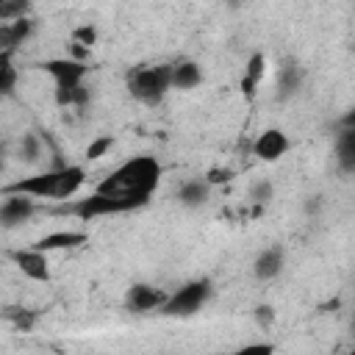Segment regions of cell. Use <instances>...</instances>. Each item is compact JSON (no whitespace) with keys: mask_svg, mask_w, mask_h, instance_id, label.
<instances>
[{"mask_svg":"<svg viewBox=\"0 0 355 355\" xmlns=\"http://www.w3.org/2000/svg\"><path fill=\"white\" fill-rule=\"evenodd\" d=\"M161 175H164V169H161L158 158H153V155H133V158L122 161L116 169H111L94 186V191L116 197V200H125V202L141 208V205H147V200L158 189Z\"/></svg>","mask_w":355,"mask_h":355,"instance_id":"6da1fadb","label":"cell"},{"mask_svg":"<svg viewBox=\"0 0 355 355\" xmlns=\"http://www.w3.org/2000/svg\"><path fill=\"white\" fill-rule=\"evenodd\" d=\"M86 183V169L80 164L55 166L47 172H36L3 186V194H25L31 200H72Z\"/></svg>","mask_w":355,"mask_h":355,"instance_id":"7a4b0ae2","label":"cell"},{"mask_svg":"<svg viewBox=\"0 0 355 355\" xmlns=\"http://www.w3.org/2000/svg\"><path fill=\"white\" fill-rule=\"evenodd\" d=\"M44 72L55 80V103L58 105H75L86 100L83 78L89 75V67L78 58H50L42 64Z\"/></svg>","mask_w":355,"mask_h":355,"instance_id":"3957f363","label":"cell"},{"mask_svg":"<svg viewBox=\"0 0 355 355\" xmlns=\"http://www.w3.org/2000/svg\"><path fill=\"white\" fill-rule=\"evenodd\" d=\"M130 94L147 105L161 103V97L172 89V67L158 64V67H141L130 75Z\"/></svg>","mask_w":355,"mask_h":355,"instance_id":"277c9868","label":"cell"},{"mask_svg":"<svg viewBox=\"0 0 355 355\" xmlns=\"http://www.w3.org/2000/svg\"><path fill=\"white\" fill-rule=\"evenodd\" d=\"M67 214H75L78 219L89 222V219H97V216H114V214H128V211H136V205L125 202V200H116V197H108V194H97L92 191L89 197H80L69 205H64Z\"/></svg>","mask_w":355,"mask_h":355,"instance_id":"5b68a950","label":"cell"},{"mask_svg":"<svg viewBox=\"0 0 355 355\" xmlns=\"http://www.w3.org/2000/svg\"><path fill=\"white\" fill-rule=\"evenodd\" d=\"M208 294H211L208 280H191V283H186V286H180L178 291L169 294L161 313H166V316H191L205 305Z\"/></svg>","mask_w":355,"mask_h":355,"instance_id":"8992f818","label":"cell"},{"mask_svg":"<svg viewBox=\"0 0 355 355\" xmlns=\"http://www.w3.org/2000/svg\"><path fill=\"white\" fill-rule=\"evenodd\" d=\"M11 261L17 263V269L22 272V277L33 280V283H50V258L47 252L28 247V250H14Z\"/></svg>","mask_w":355,"mask_h":355,"instance_id":"52a82bcc","label":"cell"},{"mask_svg":"<svg viewBox=\"0 0 355 355\" xmlns=\"http://www.w3.org/2000/svg\"><path fill=\"white\" fill-rule=\"evenodd\" d=\"M288 147H291V141H288V136H286L280 128H266V130H261L258 139L252 141V155H255L258 161L275 164V161H280V158L288 153Z\"/></svg>","mask_w":355,"mask_h":355,"instance_id":"ba28073f","label":"cell"},{"mask_svg":"<svg viewBox=\"0 0 355 355\" xmlns=\"http://www.w3.org/2000/svg\"><path fill=\"white\" fill-rule=\"evenodd\" d=\"M86 241H89V233L83 230H53V233H44L33 247L42 252H53V250H72Z\"/></svg>","mask_w":355,"mask_h":355,"instance_id":"9c48e42d","label":"cell"},{"mask_svg":"<svg viewBox=\"0 0 355 355\" xmlns=\"http://www.w3.org/2000/svg\"><path fill=\"white\" fill-rule=\"evenodd\" d=\"M166 300H169L166 291L153 288V286H141V283L128 291V305L133 311H164Z\"/></svg>","mask_w":355,"mask_h":355,"instance_id":"30bf717a","label":"cell"},{"mask_svg":"<svg viewBox=\"0 0 355 355\" xmlns=\"http://www.w3.org/2000/svg\"><path fill=\"white\" fill-rule=\"evenodd\" d=\"M33 211H36V200H31V197H25V194H3L0 216H3V222H6V225L25 222Z\"/></svg>","mask_w":355,"mask_h":355,"instance_id":"8fae6325","label":"cell"},{"mask_svg":"<svg viewBox=\"0 0 355 355\" xmlns=\"http://www.w3.org/2000/svg\"><path fill=\"white\" fill-rule=\"evenodd\" d=\"M283 272V250L280 247H269L255 258V277L258 280H272Z\"/></svg>","mask_w":355,"mask_h":355,"instance_id":"7c38bea8","label":"cell"},{"mask_svg":"<svg viewBox=\"0 0 355 355\" xmlns=\"http://www.w3.org/2000/svg\"><path fill=\"white\" fill-rule=\"evenodd\" d=\"M202 80V72L194 61H180V64H172V89H194L197 83Z\"/></svg>","mask_w":355,"mask_h":355,"instance_id":"4fadbf2b","label":"cell"},{"mask_svg":"<svg viewBox=\"0 0 355 355\" xmlns=\"http://www.w3.org/2000/svg\"><path fill=\"white\" fill-rule=\"evenodd\" d=\"M336 158L344 172H355V130H341L336 136Z\"/></svg>","mask_w":355,"mask_h":355,"instance_id":"5bb4252c","label":"cell"},{"mask_svg":"<svg viewBox=\"0 0 355 355\" xmlns=\"http://www.w3.org/2000/svg\"><path fill=\"white\" fill-rule=\"evenodd\" d=\"M263 75H266V58H263L261 53H252V55H250V61H247V67H244L241 89H247V92L252 94V92H255V86L263 80Z\"/></svg>","mask_w":355,"mask_h":355,"instance_id":"9a60e30c","label":"cell"},{"mask_svg":"<svg viewBox=\"0 0 355 355\" xmlns=\"http://www.w3.org/2000/svg\"><path fill=\"white\" fill-rule=\"evenodd\" d=\"M14 83H17V69L11 64V53L3 50V55H0V89H3V94H11Z\"/></svg>","mask_w":355,"mask_h":355,"instance_id":"2e32d148","label":"cell"},{"mask_svg":"<svg viewBox=\"0 0 355 355\" xmlns=\"http://www.w3.org/2000/svg\"><path fill=\"white\" fill-rule=\"evenodd\" d=\"M205 197H208V183L191 180V183H186V186L180 189V200H183L186 205H200V202H205Z\"/></svg>","mask_w":355,"mask_h":355,"instance_id":"e0dca14e","label":"cell"},{"mask_svg":"<svg viewBox=\"0 0 355 355\" xmlns=\"http://www.w3.org/2000/svg\"><path fill=\"white\" fill-rule=\"evenodd\" d=\"M69 39H72L75 47L89 50V47H94V42H97V28H94V25H78V28L69 33Z\"/></svg>","mask_w":355,"mask_h":355,"instance_id":"ac0fdd59","label":"cell"},{"mask_svg":"<svg viewBox=\"0 0 355 355\" xmlns=\"http://www.w3.org/2000/svg\"><path fill=\"white\" fill-rule=\"evenodd\" d=\"M111 147H114V136H100V139L89 141V147H86V158H89V161H97V158H103Z\"/></svg>","mask_w":355,"mask_h":355,"instance_id":"d6986e66","label":"cell"},{"mask_svg":"<svg viewBox=\"0 0 355 355\" xmlns=\"http://www.w3.org/2000/svg\"><path fill=\"white\" fill-rule=\"evenodd\" d=\"M233 355H275V344L272 341H252V344L239 347Z\"/></svg>","mask_w":355,"mask_h":355,"instance_id":"ffe728a7","label":"cell"},{"mask_svg":"<svg viewBox=\"0 0 355 355\" xmlns=\"http://www.w3.org/2000/svg\"><path fill=\"white\" fill-rule=\"evenodd\" d=\"M269 194H272V189H269V183H261V186H258V189L252 191V200H258V202H263V200H266Z\"/></svg>","mask_w":355,"mask_h":355,"instance_id":"44dd1931","label":"cell"},{"mask_svg":"<svg viewBox=\"0 0 355 355\" xmlns=\"http://www.w3.org/2000/svg\"><path fill=\"white\" fill-rule=\"evenodd\" d=\"M344 128H347V130H355V108L344 116Z\"/></svg>","mask_w":355,"mask_h":355,"instance_id":"7402d4cb","label":"cell"},{"mask_svg":"<svg viewBox=\"0 0 355 355\" xmlns=\"http://www.w3.org/2000/svg\"><path fill=\"white\" fill-rule=\"evenodd\" d=\"M216 355H233V352H216Z\"/></svg>","mask_w":355,"mask_h":355,"instance_id":"603a6c76","label":"cell"},{"mask_svg":"<svg viewBox=\"0 0 355 355\" xmlns=\"http://www.w3.org/2000/svg\"><path fill=\"white\" fill-rule=\"evenodd\" d=\"M352 355H355V349H352Z\"/></svg>","mask_w":355,"mask_h":355,"instance_id":"cb8c5ba5","label":"cell"}]
</instances>
